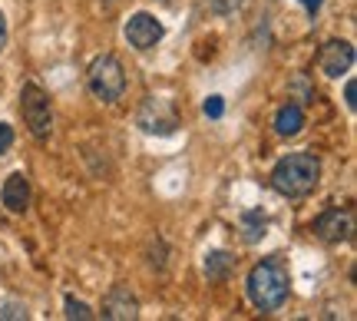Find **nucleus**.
Wrapping results in <instances>:
<instances>
[{
	"label": "nucleus",
	"mask_w": 357,
	"mask_h": 321,
	"mask_svg": "<svg viewBox=\"0 0 357 321\" xmlns=\"http://www.w3.org/2000/svg\"><path fill=\"white\" fill-rule=\"evenodd\" d=\"M63 315H66V318H79V321L96 318V315H93V308H89L86 301H79V298H73V295H66V298H63Z\"/></svg>",
	"instance_id": "4468645a"
},
{
	"label": "nucleus",
	"mask_w": 357,
	"mask_h": 321,
	"mask_svg": "<svg viewBox=\"0 0 357 321\" xmlns=\"http://www.w3.org/2000/svg\"><path fill=\"white\" fill-rule=\"evenodd\" d=\"M231 265H235V258H231L229 252H208V255H205V275H208L212 282L229 278Z\"/></svg>",
	"instance_id": "f8f14e48"
},
{
	"label": "nucleus",
	"mask_w": 357,
	"mask_h": 321,
	"mask_svg": "<svg viewBox=\"0 0 357 321\" xmlns=\"http://www.w3.org/2000/svg\"><path fill=\"white\" fill-rule=\"evenodd\" d=\"M301 3H305L307 13H318V10H321V0H301Z\"/></svg>",
	"instance_id": "aec40b11"
},
{
	"label": "nucleus",
	"mask_w": 357,
	"mask_h": 321,
	"mask_svg": "<svg viewBox=\"0 0 357 321\" xmlns=\"http://www.w3.org/2000/svg\"><path fill=\"white\" fill-rule=\"evenodd\" d=\"M13 146V126H7V123H0V156L7 153Z\"/></svg>",
	"instance_id": "2eb2a0df"
},
{
	"label": "nucleus",
	"mask_w": 357,
	"mask_h": 321,
	"mask_svg": "<svg viewBox=\"0 0 357 321\" xmlns=\"http://www.w3.org/2000/svg\"><path fill=\"white\" fill-rule=\"evenodd\" d=\"M344 103H347V110H357V83H354V80H347V87H344Z\"/></svg>",
	"instance_id": "f3484780"
},
{
	"label": "nucleus",
	"mask_w": 357,
	"mask_h": 321,
	"mask_svg": "<svg viewBox=\"0 0 357 321\" xmlns=\"http://www.w3.org/2000/svg\"><path fill=\"white\" fill-rule=\"evenodd\" d=\"M222 113H225V103H222V96H212V100L205 103V116H212V119H218Z\"/></svg>",
	"instance_id": "dca6fc26"
},
{
	"label": "nucleus",
	"mask_w": 357,
	"mask_h": 321,
	"mask_svg": "<svg viewBox=\"0 0 357 321\" xmlns=\"http://www.w3.org/2000/svg\"><path fill=\"white\" fill-rule=\"evenodd\" d=\"M265 229H268V218L261 212H245L242 216V232H245V242H261L265 239Z\"/></svg>",
	"instance_id": "ddd939ff"
},
{
	"label": "nucleus",
	"mask_w": 357,
	"mask_h": 321,
	"mask_svg": "<svg viewBox=\"0 0 357 321\" xmlns=\"http://www.w3.org/2000/svg\"><path fill=\"white\" fill-rule=\"evenodd\" d=\"M86 83H89V93L102 100V103H116L123 100L126 93V73H123V64L116 60L113 53H102L96 57L86 70Z\"/></svg>",
	"instance_id": "7ed1b4c3"
},
{
	"label": "nucleus",
	"mask_w": 357,
	"mask_h": 321,
	"mask_svg": "<svg viewBox=\"0 0 357 321\" xmlns=\"http://www.w3.org/2000/svg\"><path fill=\"white\" fill-rule=\"evenodd\" d=\"M301 126H305V110L298 103H284L278 113H275V133L284 136V140H288V136H298Z\"/></svg>",
	"instance_id": "9b49d317"
},
{
	"label": "nucleus",
	"mask_w": 357,
	"mask_h": 321,
	"mask_svg": "<svg viewBox=\"0 0 357 321\" xmlns=\"http://www.w3.org/2000/svg\"><path fill=\"white\" fill-rule=\"evenodd\" d=\"M288 265L281 262V255L261 258L255 269L248 271V301L255 305L258 311H278L284 301H288Z\"/></svg>",
	"instance_id": "f257e3e1"
},
{
	"label": "nucleus",
	"mask_w": 357,
	"mask_h": 321,
	"mask_svg": "<svg viewBox=\"0 0 357 321\" xmlns=\"http://www.w3.org/2000/svg\"><path fill=\"white\" fill-rule=\"evenodd\" d=\"M321 182V163L314 153H288L278 159V166L271 169V186L278 195L288 199H301V195L314 193Z\"/></svg>",
	"instance_id": "f03ea898"
},
{
	"label": "nucleus",
	"mask_w": 357,
	"mask_h": 321,
	"mask_svg": "<svg viewBox=\"0 0 357 321\" xmlns=\"http://www.w3.org/2000/svg\"><path fill=\"white\" fill-rule=\"evenodd\" d=\"M0 199H3V206L10 209L13 216H24L26 209H30V179H26L24 172H10L7 182H3Z\"/></svg>",
	"instance_id": "9d476101"
},
{
	"label": "nucleus",
	"mask_w": 357,
	"mask_h": 321,
	"mask_svg": "<svg viewBox=\"0 0 357 321\" xmlns=\"http://www.w3.org/2000/svg\"><path fill=\"white\" fill-rule=\"evenodd\" d=\"M102 318L109 321H136L139 318V298L126 285H113L102 298Z\"/></svg>",
	"instance_id": "1a4fd4ad"
},
{
	"label": "nucleus",
	"mask_w": 357,
	"mask_h": 321,
	"mask_svg": "<svg viewBox=\"0 0 357 321\" xmlns=\"http://www.w3.org/2000/svg\"><path fill=\"white\" fill-rule=\"evenodd\" d=\"M318 66H321V73L331 80L344 77L347 70L354 66V47L347 40H328L318 53Z\"/></svg>",
	"instance_id": "0eeeda50"
},
{
	"label": "nucleus",
	"mask_w": 357,
	"mask_h": 321,
	"mask_svg": "<svg viewBox=\"0 0 357 321\" xmlns=\"http://www.w3.org/2000/svg\"><path fill=\"white\" fill-rule=\"evenodd\" d=\"M20 113H24V123L33 140H47L50 136V129H53L50 96L40 90L37 83H26L24 90H20Z\"/></svg>",
	"instance_id": "20e7f679"
},
{
	"label": "nucleus",
	"mask_w": 357,
	"mask_h": 321,
	"mask_svg": "<svg viewBox=\"0 0 357 321\" xmlns=\"http://www.w3.org/2000/svg\"><path fill=\"white\" fill-rule=\"evenodd\" d=\"M7 47V20H3V13H0V53Z\"/></svg>",
	"instance_id": "6ab92c4d"
},
{
	"label": "nucleus",
	"mask_w": 357,
	"mask_h": 321,
	"mask_svg": "<svg viewBox=\"0 0 357 321\" xmlns=\"http://www.w3.org/2000/svg\"><path fill=\"white\" fill-rule=\"evenodd\" d=\"M139 126L146 133H159V136H166V133H176L178 119H176V110L169 100H146L139 110Z\"/></svg>",
	"instance_id": "6e6552de"
},
{
	"label": "nucleus",
	"mask_w": 357,
	"mask_h": 321,
	"mask_svg": "<svg viewBox=\"0 0 357 321\" xmlns=\"http://www.w3.org/2000/svg\"><path fill=\"white\" fill-rule=\"evenodd\" d=\"M0 318H26V308H20V305H7V308L0 311Z\"/></svg>",
	"instance_id": "a211bd4d"
},
{
	"label": "nucleus",
	"mask_w": 357,
	"mask_h": 321,
	"mask_svg": "<svg viewBox=\"0 0 357 321\" xmlns=\"http://www.w3.org/2000/svg\"><path fill=\"white\" fill-rule=\"evenodd\" d=\"M314 232L318 239L331 245H341L354 235V209H328L314 218Z\"/></svg>",
	"instance_id": "39448f33"
},
{
	"label": "nucleus",
	"mask_w": 357,
	"mask_h": 321,
	"mask_svg": "<svg viewBox=\"0 0 357 321\" xmlns=\"http://www.w3.org/2000/svg\"><path fill=\"white\" fill-rule=\"evenodd\" d=\"M162 33H166L162 24L146 10L132 13V17L126 20V40H129V47H136V50H153L155 43L162 40Z\"/></svg>",
	"instance_id": "423d86ee"
}]
</instances>
